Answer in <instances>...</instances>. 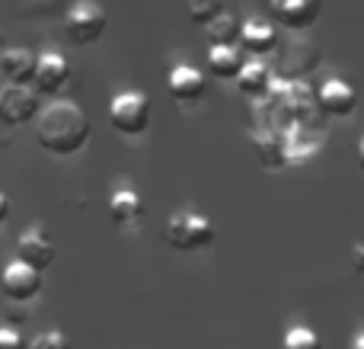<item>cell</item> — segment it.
<instances>
[{
	"mask_svg": "<svg viewBox=\"0 0 364 349\" xmlns=\"http://www.w3.org/2000/svg\"><path fill=\"white\" fill-rule=\"evenodd\" d=\"M243 64V51L233 48V45H208V71L220 80H237Z\"/></svg>",
	"mask_w": 364,
	"mask_h": 349,
	"instance_id": "d6986e66",
	"label": "cell"
},
{
	"mask_svg": "<svg viewBox=\"0 0 364 349\" xmlns=\"http://www.w3.org/2000/svg\"><path fill=\"white\" fill-rule=\"evenodd\" d=\"M250 147H252V154H256V160H259L262 170H282V167H288L282 132H272V128H252Z\"/></svg>",
	"mask_w": 364,
	"mask_h": 349,
	"instance_id": "7c38bea8",
	"label": "cell"
},
{
	"mask_svg": "<svg viewBox=\"0 0 364 349\" xmlns=\"http://www.w3.org/2000/svg\"><path fill=\"white\" fill-rule=\"evenodd\" d=\"M358 167H361V170H364V138L358 141Z\"/></svg>",
	"mask_w": 364,
	"mask_h": 349,
	"instance_id": "83f0119b",
	"label": "cell"
},
{
	"mask_svg": "<svg viewBox=\"0 0 364 349\" xmlns=\"http://www.w3.org/2000/svg\"><path fill=\"white\" fill-rule=\"evenodd\" d=\"M355 269H358V273H364V247H361V244L355 247Z\"/></svg>",
	"mask_w": 364,
	"mask_h": 349,
	"instance_id": "484cf974",
	"label": "cell"
},
{
	"mask_svg": "<svg viewBox=\"0 0 364 349\" xmlns=\"http://www.w3.org/2000/svg\"><path fill=\"white\" fill-rule=\"evenodd\" d=\"M316 103H320L323 115L346 119V115H352L355 106H358V90L348 80H342V77H329V80H323V87L316 90Z\"/></svg>",
	"mask_w": 364,
	"mask_h": 349,
	"instance_id": "30bf717a",
	"label": "cell"
},
{
	"mask_svg": "<svg viewBox=\"0 0 364 349\" xmlns=\"http://www.w3.org/2000/svg\"><path fill=\"white\" fill-rule=\"evenodd\" d=\"M240 90H243L250 100H265L269 96V90L275 87V74H272V68L265 61H259V58H252V61L243 64V71H240Z\"/></svg>",
	"mask_w": 364,
	"mask_h": 349,
	"instance_id": "e0dca14e",
	"label": "cell"
},
{
	"mask_svg": "<svg viewBox=\"0 0 364 349\" xmlns=\"http://www.w3.org/2000/svg\"><path fill=\"white\" fill-rule=\"evenodd\" d=\"M26 349H70V340L61 330H48V333H38Z\"/></svg>",
	"mask_w": 364,
	"mask_h": 349,
	"instance_id": "603a6c76",
	"label": "cell"
},
{
	"mask_svg": "<svg viewBox=\"0 0 364 349\" xmlns=\"http://www.w3.org/2000/svg\"><path fill=\"white\" fill-rule=\"evenodd\" d=\"M275 64H269L272 74L282 77V83H301L320 68V48L310 42L304 32H291L288 38H278L275 45Z\"/></svg>",
	"mask_w": 364,
	"mask_h": 349,
	"instance_id": "7a4b0ae2",
	"label": "cell"
},
{
	"mask_svg": "<svg viewBox=\"0 0 364 349\" xmlns=\"http://www.w3.org/2000/svg\"><path fill=\"white\" fill-rule=\"evenodd\" d=\"M70 80V64L61 51H42L36 61V77H32V87L38 96H55L64 90V83Z\"/></svg>",
	"mask_w": 364,
	"mask_h": 349,
	"instance_id": "9c48e42d",
	"label": "cell"
},
{
	"mask_svg": "<svg viewBox=\"0 0 364 349\" xmlns=\"http://www.w3.org/2000/svg\"><path fill=\"white\" fill-rule=\"evenodd\" d=\"M55 256H58V247H55V241L48 237V231L29 228L26 234H19V241H16V260H23L26 266L45 273V269L55 263Z\"/></svg>",
	"mask_w": 364,
	"mask_h": 349,
	"instance_id": "8fae6325",
	"label": "cell"
},
{
	"mask_svg": "<svg viewBox=\"0 0 364 349\" xmlns=\"http://www.w3.org/2000/svg\"><path fill=\"white\" fill-rule=\"evenodd\" d=\"M240 45H243V51H250V55H256V58L272 55L278 45V26L265 23V19H259V16L243 19V23H240Z\"/></svg>",
	"mask_w": 364,
	"mask_h": 349,
	"instance_id": "4fadbf2b",
	"label": "cell"
},
{
	"mask_svg": "<svg viewBox=\"0 0 364 349\" xmlns=\"http://www.w3.org/2000/svg\"><path fill=\"white\" fill-rule=\"evenodd\" d=\"M214 237H218L214 224L198 212H176L164 228V241L179 254H195V250L211 247Z\"/></svg>",
	"mask_w": 364,
	"mask_h": 349,
	"instance_id": "3957f363",
	"label": "cell"
},
{
	"mask_svg": "<svg viewBox=\"0 0 364 349\" xmlns=\"http://www.w3.org/2000/svg\"><path fill=\"white\" fill-rule=\"evenodd\" d=\"M38 113H42V96L32 83H6L0 90V122L16 128L32 122Z\"/></svg>",
	"mask_w": 364,
	"mask_h": 349,
	"instance_id": "8992f818",
	"label": "cell"
},
{
	"mask_svg": "<svg viewBox=\"0 0 364 349\" xmlns=\"http://www.w3.org/2000/svg\"><path fill=\"white\" fill-rule=\"evenodd\" d=\"M0 349H26V340L16 327H0Z\"/></svg>",
	"mask_w": 364,
	"mask_h": 349,
	"instance_id": "cb8c5ba5",
	"label": "cell"
},
{
	"mask_svg": "<svg viewBox=\"0 0 364 349\" xmlns=\"http://www.w3.org/2000/svg\"><path fill=\"white\" fill-rule=\"evenodd\" d=\"M109 122L122 135H144L151 125V100L141 90H122L109 103Z\"/></svg>",
	"mask_w": 364,
	"mask_h": 349,
	"instance_id": "277c9868",
	"label": "cell"
},
{
	"mask_svg": "<svg viewBox=\"0 0 364 349\" xmlns=\"http://www.w3.org/2000/svg\"><path fill=\"white\" fill-rule=\"evenodd\" d=\"M205 74H201L198 68H192V64H176V68L166 74V90H170V96L176 103H195L205 96Z\"/></svg>",
	"mask_w": 364,
	"mask_h": 349,
	"instance_id": "5bb4252c",
	"label": "cell"
},
{
	"mask_svg": "<svg viewBox=\"0 0 364 349\" xmlns=\"http://www.w3.org/2000/svg\"><path fill=\"white\" fill-rule=\"evenodd\" d=\"M188 6V19L198 26H208L224 13V0H186Z\"/></svg>",
	"mask_w": 364,
	"mask_h": 349,
	"instance_id": "7402d4cb",
	"label": "cell"
},
{
	"mask_svg": "<svg viewBox=\"0 0 364 349\" xmlns=\"http://www.w3.org/2000/svg\"><path fill=\"white\" fill-rule=\"evenodd\" d=\"M38 55L29 48H4L0 51V71L10 83H32Z\"/></svg>",
	"mask_w": 364,
	"mask_h": 349,
	"instance_id": "2e32d148",
	"label": "cell"
},
{
	"mask_svg": "<svg viewBox=\"0 0 364 349\" xmlns=\"http://www.w3.org/2000/svg\"><path fill=\"white\" fill-rule=\"evenodd\" d=\"M208 29V45H233L237 48V42H240V19L233 16V13H220L214 23H208L205 26Z\"/></svg>",
	"mask_w": 364,
	"mask_h": 349,
	"instance_id": "ffe728a7",
	"label": "cell"
},
{
	"mask_svg": "<svg viewBox=\"0 0 364 349\" xmlns=\"http://www.w3.org/2000/svg\"><path fill=\"white\" fill-rule=\"evenodd\" d=\"M36 141L55 157H70L90 141V119L74 100H55L36 115Z\"/></svg>",
	"mask_w": 364,
	"mask_h": 349,
	"instance_id": "6da1fadb",
	"label": "cell"
},
{
	"mask_svg": "<svg viewBox=\"0 0 364 349\" xmlns=\"http://www.w3.org/2000/svg\"><path fill=\"white\" fill-rule=\"evenodd\" d=\"M0 288H4V295L10 301H32L38 292H42V273L32 266H26L23 260H13L6 263L4 276H0Z\"/></svg>",
	"mask_w": 364,
	"mask_h": 349,
	"instance_id": "ba28073f",
	"label": "cell"
},
{
	"mask_svg": "<svg viewBox=\"0 0 364 349\" xmlns=\"http://www.w3.org/2000/svg\"><path fill=\"white\" fill-rule=\"evenodd\" d=\"M109 218H112L119 228H128V224L141 222L144 218V199L138 196L134 189H115L109 196Z\"/></svg>",
	"mask_w": 364,
	"mask_h": 349,
	"instance_id": "ac0fdd59",
	"label": "cell"
},
{
	"mask_svg": "<svg viewBox=\"0 0 364 349\" xmlns=\"http://www.w3.org/2000/svg\"><path fill=\"white\" fill-rule=\"evenodd\" d=\"M6 218H10V199H6L4 192H0V224H4Z\"/></svg>",
	"mask_w": 364,
	"mask_h": 349,
	"instance_id": "d4e9b609",
	"label": "cell"
},
{
	"mask_svg": "<svg viewBox=\"0 0 364 349\" xmlns=\"http://www.w3.org/2000/svg\"><path fill=\"white\" fill-rule=\"evenodd\" d=\"M323 147V135L314 132V128H288L284 132V157H288V164H307V160H314L316 154H320Z\"/></svg>",
	"mask_w": 364,
	"mask_h": 349,
	"instance_id": "9a60e30c",
	"label": "cell"
},
{
	"mask_svg": "<svg viewBox=\"0 0 364 349\" xmlns=\"http://www.w3.org/2000/svg\"><path fill=\"white\" fill-rule=\"evenodd\" d=\"M352 349H364V330H361V333H355V340H352Z\"/></svg>",
	"mask_w": 364,
	"mask_h": 349,
	"instance_id": "4316f807",
	"label": "cell"
},
{
	"mask_svg": "<svg viewBox=\"0 0 364 349\" xmlns=\"http://www.w3.org/2000/svg\"><path fill=\"white\" fill-rule=\"evenodd\" d=\"M109 26V13L102 10L100 4H93V0H80V4H74L68 10V16H64V32H68V38L74 45H93L102 38V32H106Z\"/></svg>",
	"mask_w": 364,
	"mask_h": 349,
	"instance_id": "5b68a950",
	"label": "cell"
},
{
	"mask_svg": "<svg viewBox=\"0 0 364 349\" xmlns=\"http://www.w3.org/2000/svg\"><path fill=\"white\" fill-rule=\"evenodd\" d=\"M269 13L282 29L307 32L323 13V0H269Z\"/></svg>",
	"mask_w": 364,
	"mask_h": 349,
	"instance_id": "52a82bcc",
	"label": "cell"
},
{
	"mask_svg": "<svg viewBox=\"0 0 364 349\" xmlns=\"http://www.w3.org/2000/svg\"><path fill=\"white\" fill-rule=\"evenodd\" d=\"M282 349H323V340H320V333L316 330L297 324V327H288V330H284Z\"/></svg>",
	"mask_w": 364,
	"mask_h": 349,
	"instance_id": "44dd1931",
	"label": "cell"
},
{
	"mask_svg": "<svg viewBox=\"0 0 364 349\" xmlns=\"http://www.w3.org/2000/svg\"><path fill=\"white\" fill-rule=\"evenodd\" d=\"M0 51H4V32H0Z\"/></svg>",
	"mask_w": 364,
	"mask_h": 349,
	"instance_id": "f1b7e54d",
	"label": "cell"
}]
</instances>
